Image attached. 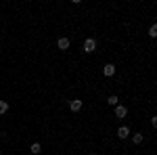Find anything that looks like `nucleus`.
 I'll return each instance as SVG.
<instances>
[{
  "mask_svg": "<svg viewBox=\"0 0 157 155\" xmlns=\"http://www.w3.org/2000/svg\"><path fill=\"white\" fill-rule=\"evenodd\" d=\"M97 48V40L94 38H86L84 40V52H94Z\"/></svg>",
  "mask_w": 157,
  "mask_h": 155,
  "instance_id": "nucleus-1",
  "label": "nucleus"
},
{
  "mask_svg": "<svg viewBox=\"0 0 157 155\" xmlns=\"http://www.w3.org/2000/svg\"><path fill=\"white\" fill-rule=\"evenodd\" d=\"M126 115H128V109L124 107V105H115V118H126Z\"/></svg>",
  "mask_w": 157,
  "mask_h": 155,
  "instance_id": "nucleus-2",
  "label": "nucleus"
},
{
  "mask_svg": "<svg viewBox=\"0 0 157 155\" xmlns=\"http://www.w3.org/2000/svg\"><path fill=\"white\" fill-rule=\"evenodd\" d=\"M113 73H115V65H113V63H107V65L103 67V76H107V78H111Z\"/></svg>",
  "mask_w": 157,
  "mask_h": 155,
  "instance_id": "nucleus-3",
  "label": "nucleus"
},
{
  "mask_svg": "<svg viewBox=\"0 0 157 155\" xmlns=\"http://www.w3.org/2000/svg\"><path fill=\"white\" fill-rule=\"evenodd\" d=\"M57 46H59L61 50H67V48H69V38H59V40H57Z\"/></svg>",
  "mask_w": 157,
  "mask_h": 155,
  "instance_id": "nucleus-4",
  "label": "nucleus"
},
{
  "mask_svg": "<svg viewBox=\"0 0 157 155\" xmlns=\"http://www.w3.org/2000/svg\"><path fill=\"white\" fill-rule=\"evenodd\" d=\"M69 109H71L73 113H78V111L82 109V101H80V99H75V101H71V103H69Z\"/></svg>",
  "mask_w": 157,
  "mask_h": 155,
  "instance_id": "nucleus-5",
  "label": "nucleus"
},
{
  "mask_svg": "<svg viewBox=\"0 0 157 155\" xmlns=\"http://www.w3.org/2000/svg\"><path fill=\"white\" fill-rule=\"evenodd\" d=\"M117 136H120V138H128V136H130V128H128V126H121L120 130H117Z\"/></svg>",
  "mask_w": 157,
  "mask_h": 155,
  "instance_id": "nucleus-6",
  "label": "nucleus"
},
{
  "mask_svg": "<svg viewBox=\"0 0 157 155\" xmlns=\"http://www.w3.org/2000/svg\"><path fill=\"white\" fill-rule=\"evenodd\" d=\"M132 141H134V145H140V143H143V132H134Z\"/></svg>",
  "mask_w": 157,
  "mask_h": 155,
  "instance_id": "nucleus-7",
  "label": "nucleus"
},
{
  "mask_svg": "<svg viewBox=\"0 0 157 155\" xmlns=\"http://www.w3.org/2000/svg\"><path fill=\"white\" fill-rule=\"evenodd\" d=\"M6 111H9V103L6 101H0V115H4Z\"/></svg>",
  "mask_w": 157,
  "mask_h": 155,
  "instance_id": "nucleus-8",
  "label": "nucleus"
},
{
  "mask_svg": "<svg viewBox=\"0 0 157 155\" xmlns=\"http://www.w3.org/2000/svg\"><path fill=\"white\" fill-rule=\"evenodd\" d=\"M40 149H42V147H40V143H34L32 147H29V151H32L34 155H38V153H40Z\"/></svg>",
  "mask_w": 157,
  "mask_h": 155,
  "instance_id": "nucleus-9",
  "label": "nucleus"
},
{
  "mask_svg": "<svg viewBox=\"0 0 157 155\" xmlns=\"http://www.w3.org/2000/svg\"><path fill=\"white\" fill-rule=\"evenodd\" d=\"M107 103H109V105H113V107H115V105L120 103V99H117V96H115V95H111V96H109V99H107Z\"/></svg>",
  "mask_w": 157,
  "mask_h": 155,
  "instance_id": "nucleus-10",
  "label": "nucleus"
},
{
  "mask_svg": "<svg viewBox=\"0 0 157 155\" xmlns=\"http://www.w3.org/2000/svg\"><path fill=\"white\" fill-rule=\"evenodd\" d=\"M149 36H151V38H155V36H157V25H151V29H149Z\"/></svg>",
  "mask_w": 157,
  "mask_h": 155,
  "instance_id": "nucleus-11",
  "label": "nucleus"
},
{
  "mask_svg": "<svg viewBox=\"0 0 157 155\" xmlns=\"http://www.w3.org/2000/svg\"><path fill=\"white\" fill-rule=\"evenodd\" d=\"M90 155H97V153H90Z\"/></svg>",
  "mask_w": 157,
  "mask_h": 155,
  "instance_id": "nucleus-12",
  "label": "nucleus"
},
{
  "mask_svg": "<svg viewBox=\"0 0 157 155\" xmlns=\"http://www.w3.org/2000/svg\"><path fill=\"white\" fill-rule=\"evenodd\" d=\"M0 155H2V151H0Z\"/></svg>",
  "mask_w": 157,
  "mask_h": 155,
  "instance_id": "nucleus-13",
  "label": "nucleus"
}]
</instances>
